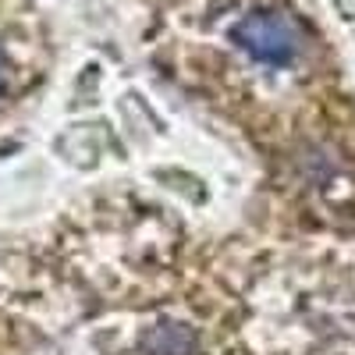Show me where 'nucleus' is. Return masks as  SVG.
<instances>
[{"label": "nucleus", "instance_id": "f257e3e1", "mask_svg": "<svg viewBox=\"0 0 355 355\" xmlns=\"http://www.w3.org/2000/svg\"><path fill=\"white\" fill-rule=\"evenodd\" d=\"M234 40L245 46L249 57H256L259 64L270 68H284L295 61V50H299V33L284 15L274 11H252L239 21L234 28Z\"/></svg>", "mask_w": 355, "mask_h": 355}, {"label": "nucleus", "instance_id": "f03ea898", "mask_svg": "<svg viewBox=\"0 0 355 355\" xmlns=\"http://www.w3.org/2000/svg\"><path fill=\"white\" fill-rule=\"evenodd\" d=\"M0 82H4V57H0Z\"/></svg>", "mask_w": 355, "mask_h": 355}]
</instances>
